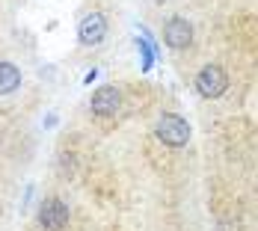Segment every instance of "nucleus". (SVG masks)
I'll return each instance as SVG.
<instances>
[{
	"label": "nucleus",
	"mask_w": 258,
	"mask_h": 231,
	"mask_svg": "<svg viewBox=\"0 0 258 231\" xmlns=\"http://www.w3.org/2000/svg\"><path fill=\"white\" fill-rule=\"evenodd\" d=\"M155 136L166 148H187V142L193 139V128L178 113H160L155 125Z\"/></svg>",
	"instance_id": "nucleus-1"
},
{
	"label": "nucleus",
	"mask_w": 258,
	"mask_h": 231,
	"mask_svg": "<svg viewBox=\"0 0 258 231\" xmlns=\"http://www.w3.org/2000/svg\"><path fill=\"white\" fill-rule=\"evenodd\" d=\"M36 222L42 231H66L72 222V210L59 196H48L36 210Z\"/></svg>",
	"instance_id": "nucleus-2"
},
{
	"label": "nucleus",
	"mask_w": 258,
	"mask_h": 231,
	"mask_svg": "<svg viewBox=\"0 0 258 231\" xmlns=\"http://www.w3.org/2000/svg\"><path fill=\"white\" fill-rule=\"evenodd\" d=\"M193 86H196V92H199L202 98L217 101V98H223V95L229 92V74H226L223 65H205V68H199Z\"/></svg>",
	"instance_id": "nucleus-3"
},
{
	"label": "nucleus",
	"mask_w": 258,
	"mask_h": 231,
	"mask_svg": "<svg viewBox=\"0 0 258 231\" xmlns=\"http://www.w3.org/2000/svg\"><path fill=\"white\" fill-rule=\"evenodd\" d=\"M104 39H107V15L98 12V9L86 12L78 24V42L83 48H95V45H101Z\"/></svg>",
	"instance_id": "nucleus-4"
},
{
	"label": "nucleus",
	"mask_w": 258,
	"mask_h": 231,
	"mask_svg": "<svg viewBox=\"0 0 258 231\" xmlns=\"http://www.w3.org/2000/svg\"><path fill=\"white\" fill-rule=\"evenodd\" d=\"M193 39H196L193 21H187L184 15H172V18L163 24V42H166L172 51H184V48H190Z\"/></svg>",
	"instance_id": "nucleus-5"
},
{
	"label": "nucleus",
	"mask_w": 258,
	"mask_h": 231,
	"mask_svg": "<svg viewBox=\"0 0 258 231\" xmlns=\"http://www.w3.org/2000/svg\"><path fill=\"white\" fill-rule=\"evenodd\" d=\"M119 107H122V92L116 89V86H98L95 92H92V98H89V110L95 113V116H101V119H110V116H116L119 113Z\"/></svg>",
	"instance_id": "nucleus-6"
},
{
	"label": "nucleus",
	"mask_w": 258,
	"mask_h": 231,
	"mask_svg": "<svg viewBox=\"0 0 258 231\" xmlns=\"http://www.w3.org/2000/svg\"><path fill=\"white\" fill-rule=\"evenodd\" d=\"M21 68L15 65V62H9V59H0V95H12V92H18L21 89Z\"/></svg>",
	"instance_id": "nucleus-7"
},
{
	"label": "nucleus",
	"mask_w": 258,
	"mask_h": 231,
	"mask_svg": "<svg viewBox=\"0 0 258 231\" xmlns=\"http://www.w3.org/2000/svg\"><path fill=\"white\" fill-rule=\"evenodd\" d=\"M95 77H98V68H92V71H89V74L83 77V83H92V80H95Z\"/></svg>",
	"instance_id": "nucleus-8"
},
{
	"label": "nucleus",
	"mask_w": 258,
	"mask_h": 231,
	"mask_svg": "<svg viewBox=\"0 0 258 231\" xmlns=\"http://www.w3.org/2000/svg\"><path fill=\"white\" fill-rule=\"evenodd\" d=\"M157 3H163V0H157Z\"/></svg>",
	"instance_id": "nucleus-9"
}]
</instances>
